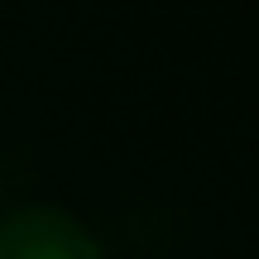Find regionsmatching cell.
<instances>
[{"label":"cell","instance_id":"cell-1","mask_svg":"<svg viewBox=\"0 0 259 259\" xmlns=\"http://www.w3.org/2000/svg\"><path fill=\"white\" fill-rule=\"evenodd\" d=\"M0 259H101V245L63 206H19L0 216Z\"/></svg>","mask_w":259,"mask_h":259}]
</instances>
